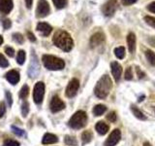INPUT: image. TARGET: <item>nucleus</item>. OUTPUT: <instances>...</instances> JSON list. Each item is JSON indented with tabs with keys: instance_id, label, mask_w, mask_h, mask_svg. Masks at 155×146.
I'll return each instance as SVG.
<instances>
[{
	"instance_id": "7ed1b4c3",
	"label": "nucleus",
	"mask_w": 155,
	"mask_h": 146,
	"mask_svg": "<svg viewBox=\"0 0 155 146\" xmlns=\"http://www.w3.org/2000/svg\"><path fill=\"white\" fill-rule=\"evenodd\" d=\"M42 61L45 67L48 70H61L65 67L64 61L60 57L51 55H44Z\"/></svg>"
},
{
	"instance_id": "de8ad7c7",
	"label": "nucleus",
	"mask_w": 155,
	"mask_h": 146,
	"mask_svg": "<svg viewBox=\"0 0 155 146\" xmlns=\"http://www.w3.org/2000/svg\"><path fill=\"white\" fill-rule=\"evenodd\" d=\"M2 43H3V37L2 35H0V46L2 45Z\"/></svg>"
},
{
	"instance_id": "393cba45",
	"label": "nucleus",
	"mask_w": 155,
	"mask_h": 146,
	"mask_svg": "<svg viewBox=\"0 0 155 146\" xmlns=\"http://www.w3.org/2000/svg\"><path fill=\"white\" fill-rule=\"evenodd\" d=\"M25 57H26V55H25V52L23 50H19L18 55H17V62L18 64H23L24 61H25Z\"/></svg>"
},
{
	"instance_id": "c03bdc74",
	"label": "nucleus",
	"mask_w": 155,
	"mask_h": 146,
	"mask_svg": "<svg viewBox=\"0 0 155 146\" xmlns=\"http://www.w3.org/2000/svg\"><path fill=\"white\" fill-rule=\"evenodd\" d=\"M136 70H137V74H138V77L140 78H143L144 77V73L143 72V71H140V69L139 67H136Z\"/></svg>"
},
{
	"instance_id": "c756f323",
	"label": "nucleus",
	"mask_w": 155,
	"mask_h": 146,
	"mask_svg": "<svg viewBox=\"0 0 155 146\" xmlns=\"http://www.w3.org/2000/svg\"><path fill=\"white\" fill-rule=\"evenodd\" d=\"M12 36H13V40H14L15 42L18 43V44H22L23 41H24L23 36L21 35V33H14Z\"/></svg>"
},
{
	"instance_id": "f704fd0d",
	"label": "nucleus",
	"mask_w": 155,
	"mask_h": 146,
	"mask_svg": "<svg viewBox=\"0 0 155 146\" xmlns=\"http://www.w3.org/2000/svg\"><path fill=\"white\" fill-rule=\"evenodd\" d=\"M4 144L6 146H19V143L18 142V141L14 140V139H6L5 140Z\"/></svg>"
},
{
	"instance_id": "2eb2a0df",
	"label": "nucleus",
	"mask_w": 155,
	"mask_h": 146,
	"mask_svg": "<svg viewBox=\"0 0 155 146\" xmlns=\"http://www.w3.org/2000/svg\"><path fill=\"white\" fill-rule=\"evenodd\" d=\"M36 29L38 32H40L43 36L50 35L51 32L52 31V27L47 23H39L36 26Z\"/></svg>"
},
{
	"instance_id": "b1692460",
	"label": "nucleus",
	"mask_w": 155,
	"mask_h": 146,
	"mask_svg": "<svg viewBox=\"0 0 155 146\" xmlns=\"http://www.w3.org/2000/svg\"><path fill=\"white\" fill-rule=\"evenodd\" d=\"M114 55L115 57L119 58V60H122V58L124 57L125 56V48L120 46V47H117L114 49Z\"/></svg>"
},
{
	"instance_id": "8fccbe9b",
	"label": "nucleus",
	"mask_w": 155,
	"mask_h": 146,
	"mask_svg": "<svg viewBox=\"0 0 155 146\" xmlns=\"http://www.w3.org/2000/svg\"><path fill=\"white\" fill-rule=\"evenodd\" d=\"M154 110H155V108H154Z\"/></svg>"
},
{
	"instance_id": "4468645a",
	"label": "nucleus",
	"mask_w": 155,
	"mask_h": 146,
	"mask_svg": "<svg viewBox=\"0 0 155 146\" xmlns=\"http://www.w3.org/2000/svg\"><path fill=\"white\" fill-rule=\"evenodd\" d=\"M110 68H111V74H113L115 82H118L120 80L121 74H122V66H121L118 62L114 61V62H111Z\"/></svg>"
},
{
	"instance_id": "6ab92c4d",
	"label": "nucleus",
	"mask_w": 155,
	"mask_h": 146,
	"mask_svg": "<svg viewBox=\"0 0 155 146\" xmlns=\"http://www.w3.org/2000/svg\"><path fill=\"white\" fill-rule=\"evenodd\" d=\"M57 141H58V138L56 135L52 134H46L43 136L42 143L43 144H53V143H56Z\"/></svg>"
},
{
	"instance_id": "9b49d317",
	"label": "nucleus",
	"mask_w": 155,
	"mask_h": 146,
	"mask_svg": "<svg viewBox=\"0 0 155 146\" xmlns=\"http://www.w3.org/2000/svg\"><path fill=\"white\" fill-rule=\"evenodd\" d=\"M39 68H40V66H39L38 60H37L36 56L33 54L30 65H29V69H28V75H29V77H31V78L36 77V75L38 74V72H39Z\"/></svg>"
},
{
	"instance_id": "a878e982",
	"label": "nucleus",
	"mask_w": 155,
	"mask_h": 146,
	"mask_svg": "<svg viewBox=\"0 0 155 146\" xmlns=\"http://www.w3.org/2000/svg\"><path fill=\"white\" fill-rule=\"evenodd\" d=\"M28 95H29V88H28L27 85H23L22 88L21 89V91H19L18 96H19L21 99H26V97L28 96Z\"/></svg>"
},
{
	"instance_id": "a18cd8bd",
	"label": "nucleus",
	"mask_w": 155,
	"mask_h": 146,
	"mask_svg": "<svg viewBox=\"0 0 155 146\" xmlns=\"http://www.w3.org/2000/svg\"><path fill=\"white\" fill-rule=\"evenodd\" d=\"M25 1V5L28 9H30L32 7V3H33V0H24Z\"/></svg>"
},
{
	"instance_id": "39448f33",
	"label": "nucleus",
	"mask_w": 155,
	"mask_h": 146,
	"mask_svg": "<svg viewBox=\"0 0 155 146\" xmlns=\"http://www.w3.org/2000/svg\"><path fill=\"white\" fill-rule=\"evenodd\" d=\"M44 96H45V84L43 82L36 83L33 90V99L36 104L42 103V101L44 99Z\"/></svg>"
},
{
	"instance_id": "9d476101",
	"label": "nucleus",
	"mask_w": 155,
	"mask_h": 146,
	"mask_svg": "<svg viewBox=\"0 0 155 146\" xmlns=\"http://www.w3.org/2000/svg\"><path fill=\"white\" fill-rule=\"evenodd\" d=\"M50 108H51V112H53V113H56V112H59V111H61V110H63L65 108V103L60 99L59 96H54L52 97L51 101Z\"/></svg>"
},
{
	"instance_id": "aec40b11",
	"label": "nucleus",
	"mask_w": 155,
	"mask_h": 146,
	"mask_svg": "<svg viewBox=\"0 0 155 146\" xmlns=\"http://www.w3.org/2000/svg\"><path fill=\"white\" fill-rule=\"evenodd\" d=\"M92 138H93V134H92L90 130H85L81 134V140H82V144L84 145L89 143L92 140Z\"/></svg>"
},
{
	"instance_id": "dca6fc26",
	"label": "nucleus",
	"mask_w": 155,
	"mask_h": 146,
	"mask_svg": "<svg viewBox=\"0 0 155 146\" xmlns=\"http://www.w3.org/2000/svg\"><path fill=\"white\" fill-rule=\"evenodd\" d=\"M6 79L8 80V82L12 85H16L19 81V73L17 70H10L8 73H6Z\"/></svg>"
},
{
	"instance_id": "412c9836",
	"label": "nucleus",
	"mask_w": 155,
	"mask_h": 146,
	"mask_svg": "<svg viewBox=\"0 0 155 146\" xmlns=\"http://www.w3.org/2000/svg\"><path fill=\"white\" fill-rule=\"evenodd\" d=\"M131 110H132L134 116L137 117L138 119H140V120H147V117H145V115L138 108L137 106L132 105V106H131Z\"/></svg>"
},
{
	"instance_id": "4be33fe9",
	"label": "nucleus",
	"mask_w": 155,
	"mask_h": 146,
	"mask_svg": "<svg viewBox=\"0 0 155 146\" xmlns=\"http://www.w3.org/2000/svg\"><path fill=\"white\" fill-rule=\"evenodd\" d=\"M106 111H107V107L105 105H103V104H98V105L94 106V108H93V114L95 116H101V115H103Z\"/></svg>"
},
{
	"instance_id": "6e6552de",
	"label": "nucleus",
	"mask_w": 155,
	"mask_h": 146,
	"mask_svg": "<svg viewBox=\"0 0 155 146\" xmlns=\"http://www.w3.org/2000/svg\"><path fill=\"white\" fill-rule=\"evenodd\" d=\"M80 88V81L77 79V78H73V79L69 82L67 88H66V96L68 97H73L77 95L78 91H79Z\"/></svg>"
},
{
	"instance_id": "a19ab883",
	"label": "nucleus",
	"mask_w": 155,
	"mask_h": 146,
	"mask_svg": "<svg viewBox=\"0 0 155 146\" xmlns=\"http://www.w3.org/2000/svg\"><path fill=\"white\" fill-rule=\"evenodd\" d=\"M138 0H121V2H122L123 5H125V6H128V5H132L134 3L137 2Z\"/></svg>"
},
{
	"instance_id": "e433bc0d",
	"label": "nucleus",
	"mask_w": 155,
	"mask_h": 146,
	"mask_svg": "<svg viewBox=\"0 0 155 146\" xmlns=\"http://www.w3.org/2000/svg\"><path fill=\"white\" fill-rule=\"evenodd\" d=\"M5 96H6V99H7V101H8V106L11 107L12 104H13V99H12L11 92H10L9 91H6V92H5Z\"/></svg>"
},
{
	"instance_id": "5701e85b",
	"label": "nucleus",
	"mask_w": 155,
	"mask_h": 146,
	"mask_svg": "<svg viewBox=\"0 0 155 146\" xmlns=\"http://www.w3.org/2000/svg\"><path fill=\"white\" fill-rule=\"evenodd\" d=\"M145 57H147V60L150 64L152 66H155V53L151 50H147L145 51Z\"/></svg>"
},
{
	"instance_id": "20e7f679",
	"label": "nucleus",
	"mask_w": 155,
	"mask_h": 146,
	"mask_svg": "<svg viewBox=\"0 0 155 146\" xmlns=\"http://www.w3.org/2000/svg\"><path fill=\"white\" fill-rule=\"evenodd\" d=\"M86 123H87L86 113L84 111L80 110V111H77L76 113L71 117L68 125H69V127L72 129L79 130V129L84 128L86 125Z\"/></svg>"
},
{
	"instance_id": "ea45409f",
	"label": "nucleus",
	"mask_w": 155,
	"mask_h": 146,
	"mask_svg": "<svg viewBox=\"0 0 155 146\" xmlns=\"http://www.w3.org/2000/svg\"><path fill=\"white\" fill-rule=\"evenodd\" d=\"M11 26H12V23H11L10 19H4V21H3V27L5 29L10 28V27H11Z\"/></svg>"
},
{
	"instance_id": "37998d69",
	"label": "nucleus",
	"mask_w": 155,
	"mask_h": 146,
	"mask_svg": "<svg viewBox=\"0 0 155 146\" xmlns=\"http://www.w3.org/2000/svg\"><path fill=\"white\" fill-rule=\"evenodd\" d=\"M27 36H28V39H29L30 41H32V42H35V41H36V38H35V36H34V34H33L32 32L28 31V32H27Z\"/></svg>"
},
{
	"instance_id": "58836bf2",
	"label": "nucleus",
	"mask_w": 155,
	"mask_h": 146,
	"mask_svg": "<svg viewBox=\"0 0 155 146\" xmlns=\"http://www.w3.org/2000/svg\"><path fill=\"white\" fill-rule=\"evenodd\" d=\"M5 53L7 54V55L9 56V57H14V55H15V51H14V49L13 48H11V47H6L5 48Z\"/></svg>"
},
{
	"instance_id": "f03ea898",
	"label": "nucleus",
	"mask_w": 155,
	"mask_h": 146,
	"mask_svg": "<svg viewBox=\"0 0 155 146\" xmlns=\"http://www.w3.org/2000/svg\"><path fill=\"white\" fill-rule=\"evenodd\" d=\"M111 87H113V82H111L110 76L104 75L97 82L94 88V94L99 99H106L110 92Z\"/></svg>"
},
{
	"instance_id": "1a4fd4ad",
	"label": "nucleus",
	"mask_w": 155,
	"mask_h": 146,
	"mask_svg": "<svg viewBox=\"0 0 155 146\" xmlns=\"http://www.w3.org/2000/svg\"><path fill=\"white\" fill-rule=\"evenodd\" d=\"M120 137H121L120 130L118 129L114 130L109 135V137L105 141V146H115L120 140Z\"/></svg>"
},
{
	"instance_id": "72a5a7b5",
	"label": "nucleus",
	"mask_w": 155,
	"mask_h": 146,
	"mask_svg": "<svg viewBox=\"0 0 155 146\" xmlns=\"http://www.w3.org/2000/svg\"><path fill=\"white\" fill-rule=\"evenodd\" d=\"M8 65H9V62L6 60V57H5L2 54H0V66H1V67H7Z\"/></svg>"
},
{
	"instance_id": "c85d7f7f",
	"label": "nucleus",
	"mask_w": 155,
	"mask_h": 146,
	"mask_svg": "<svg viewBox=\"0 0 155 146\" xmlns=\"http://www.w3.org/2000/svg\"><path fill=\"white\" fill-rule=\"evenodd\" d=\"M29 112V104L27 101H24L21 104V114L23 117H26Z\"/></svg>"
},
{
	"instance_id": "f257e3e1",
	"label": "nucleus",
	"mask_w": 155,
	"mask_h": 146,
	"mask_svg": "<svg viewBox=\"0 0 155 146\" xmlns=\"http://www.w3.org/2000/svg\"><path fill=\"white\" fill-rule=\"evenodd\" d=\"M53 44L64 52H70L74 47V41L67 31L58 30L52 37Z\"/></svg>"
},
{
	"instance_id": "a211bd4d",
	"label": "nucleus",
	"mask_w": 155,
	"mask_h": 146,
	"mask_svg": "<svg viewBox=\"0 0 155 146\" xmlns=\"http://www.w3.org/2000/svg\"><path fill=\"white\" fill-rule=\"evenodd\" d=\"M95 129H96L97 133H98L99 134L104 135V134H106L107 133H108V130H109V126L107 125V124L105 123V122L100 121V122H98V123L96 124Z\"/></svg>"
},
{
	"instance_id": "09e8293b",
	"label": "nucleus",
	"mask_w": 155,
	"mask_h": 146,
	"mask_svg": "<svg viewBox=\"0 0 155 146\" xmlns=\"http://www.w3.org/2000/svg\"><path fill=\"white\" fill-rule=\"evenodd\" d=\"M143 146H151V145H150L149 142H144V143H143Z\"/></svg>"
},
{
	"instance_id": "49530a36",
	"label": "nucleus",
	"mask_w": 155,
	"mask_h": 146,
	"mask_svg": "<svg viewBox=\"0 0 155 146\" xmlns=\"http://www.w3.org/2000/svg\"><path fill=\"white\" fill-rule=\"evenodd\" d=\"M148 42L151 44V46L155 47V37H152V38L148 39Z\"/></svg>"
},
{
	"instance_id": "cd10ccee",
	"label": "nucleus",
	"mask_w": 155,
	"mask_h": 146,
	"mask_svg": "<svg viewBox=\"0 0 155 146\" xmlns=\"http://www.w3.org/2000/svg\"><path fill=\"white\" fill-rule=\"evenodd\" d=\"M52 2L57 9H62L67 5V0H52Z\"/></svg>"
},
{
	"instance_id": "7c9ffc66",
	"label": "nucleus",
	"mask_w": 155,
	"mask_h": 146,
	"mask_svg": "<svg viewBox=\"0 0 155 146\" xmlns=\"http://www.w3.org/2000/svg\"><path fill=\"white\" fill-rule=\"evenodd\" d=\"M124 78H125V80H132V78H133V71H132V67H131V66L126 68Z\"/></svg>"
},
{
	"instance_id": "2f4dec72",
	"label": "nucleus",
	"mask_w": 155,
	"mask_h": 146,
	"mask_svg": "<svg viewBox=\"0 0 155 146\" xmlns=\"http://www.w3.org/2000/svg\"><path fill=\"white\" fill-rule=\"evenodd\" d=\"M144 22L147 23L148 26L155 28V18L154 17H150V16L144 17Z\"/></svg>"
},
{
	"instance_id": "79ce46f5",
	"label": "nucleus",
	"mask_w": 155,
	"mask_h": 146,
	"mask_svg": "<svg viewBox=\"0 0 155 146\" xmlns=\"http://www.w3.org/2000/svg\"><path fill=\"white\" fill-rule=\"evenodd\" d=\"M147 8L148 11H150V12H152V13L155 14V1L152 2V3H150Z\"/></svg>"
},
{
	"instance_id": "c9c22d12",
	"label": "nucleus",
	"mask_w": 155,
	"mask_h": 146,
	"mask_svg": "<svg viewBox=\"0 0 155 146\" xmlns=\"http://www.w3.org/2000/svg\"><path fill=\"white\" fill-rule=\"evenodd\" d=\"M107 119H108L110 122H115L116 121V113L114 111H111L110 112V113L108 114V116H107Z\"/></svg>"
},
{
	"instance_id": "473e14b6",
	"label": "nucleus",
	"mask_w": 155,
	"mask_h": 146,
	"mask_svg": "<svg viewBox=\"0 0 155 146\" xmlns=\"http://www.w3.org/2000/svg\"><path fill=\"white\" fill-rule=\"evenodd\" d=\"M12 130L13 133L16 134V135H18V136H23L24 134H25V133H24V130L18 128V127H15V126H12Z\"/></svg>"
},
{
	"instance_id": "4c0bfd02",
	"label": "nucleus",
	"mask_w": 155,
	"mask_h": 146,
	"mask_svg": "<svg viewBox=\"0 0 155 146\" xmlns=\"http://www.w3.org/2000/svg\"><path fill=\"white\" fill-rule=\"evenodd\" d=\"M5 113H6V105H5L4 102H1L0 103V118H2Z\"/></svg>"
},
{
	"instance_id": "0eeeda50",
	"label": "nucleus",
	"mask_w": 155,
	"mask_h": 146,
	"mask_svg": "<svg viewBox=\"0 0 155 146\" xmlns=\"http://www.w3.org/2000/svg\"><path fill=\"white\" fill-rule=\"evenodd\" d=\"M117 6H118L117 0H109V1H107L103 6H102V12H103L105 16L110 17L115 13Z\"/></svg>"
},
{
	"instance_id": "423d86ee",
	"label": "nucleus",
	"mask_w": 155,
	"mask_h": 146,
	"mask_svg": "<svg viewBox=\"0 0 155 146\" xmlns=\"http://www.w3.org/2000/svg\"><path fill=\"white\" fill-rule=\"evenodd\" d=\"M51 12V8L46 0H39L37 9H36V17L37 18H45Z\"/></svg>"
},
{
	"instance_id": "bb28decb",
	"label": "nucleus",
	"mask_w": 155,
	"mask_h": 146,
	"mask_svg": "<svg viewBox=\"0 0 155 146\" xmlns=\"http://www.w3.org/2000/svg\"><path fill=\"white\" fill-rule=\"evenodd\" d=\"M64 141L67 145H70V146H77L78 142H77V139L74 137V136H71V135H66Z\"/></svg>"
},
{
	"instance_id": "ddd939ff",
	"label": "nucleus",
	"mask_w": 155,
	"mask_h": 146,
	"mask_svg": "<svg viewBox=\"0 0 155 146\" xmlns=\"http://www.w3.org/2000/svg\"><path fill=\"white\" fill-rule=\"evenodd\" d=\"M14 6L13 0H0V14L7 15L12 11Z\"/></svg>"
},
{
	"instance_id": "f3484780",
	"label": "nucleus",
	"mask_w": 155,
	"mask_h": 146,
	"mask_svg": "<svg viewBox=\"0 0 155 146\" xmlns=\"http://www.w3.org/2000/svg\"><path fill=\"white\" fill-rule=\"evenodd\" d=\"M128 50L130 53H134L136 50V35L134 33H129L127 36Z\"/></svg>"
},
{
	"instance_id": "f8f14e48",
	"label": "nucleus",
	"mask_w": 155,
	"mask_h": 146,
	"mask_svg": "<svg viewBox=\"0 0 155 146\" xmlns=\"http://www.w3.org/2000/svg\"><path fill=\"white\" fill-rule=\"evenodd\" d=\"M104 41H105V34L102 32H96L90 38V42H89L90 47L91 48L97 47L101 45L102 43H104Z\"/></svg>"
}]
</instances>
